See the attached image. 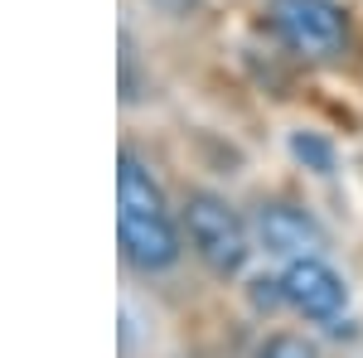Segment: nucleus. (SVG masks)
Segmentation results:
<instances>
[{"mask_svg": "<svg viewBox=\"0 0 363 358\" xmlns=\"http://www.w3.org/2000/svg\"><path fill=\"white\" fill-rule=\"evenodd\" d=\"M272 25L306 58H339L349 44V20L335 0H272Z\"/></svg>", "mask_w": 363, "mask_h": 358, "instance_id": "3", "label": "nucleus"}, {"mask_svg": "<svg viewBox=\"0 0 363 358\" xmlns=\"http://www.w3.org/2000/svg\"><path fill=\"white\" fill-rule=\"evenodd\" d=\"M179 228H184L194 257L213 276H238L242 267H247V257H252L247 228H242V218L228 208V198H218V194H208V189H194L189 198H184Z\"/></svg>", "mask_w": 363, "mask_h": 358, "instance_id": "2", "label": "nucleus"}, {"mask_svg": "<svg viewBox=\"0 0 363 358\" xmlns=\"http://www.w3.org/2000/svg\"><path fill=\"white\" fill-rule=\"evenodd\" d=\"M116 233H121L126 262L145 276L169 272L184 252V233L169 218L165 189L136 150H121L116 160Z\"/></svg>", "mask_w": 363, "mask_h": 358, "instance_id": "1", "label": "nucleus"}, {"mask_svg": "<svg viewBox=\"0 0 363 358\" xmlns=\"http://www.w3.org/2000/svg\"><path fill=\"white\" fill-rule=\"evenodd\" d=\"M291 155L306 169H315V174H330V169H335V145L325 136H315V131H296V136H291Z\"/></svg>", "mask_w": 363, "mask_h": 358, "instance_id": "6", "label": "nucleus"}, {"mask_svg": "<svg viewBox=\"0 0 363 358\" xmlns=\"http://www.w3.org/2000/svg\"><path fill=\"white\" fill-rule=\"evenodd\" d=\"M257 242L272 252V257H315V252L325 247V233H320V223L310 218L306 208H296V203H257Z\"/></svg>", "mask_w": 363, "mask_h": 358, "instance_id": "5", "label": "nucleus"}, {"mask_svg": "<svg viewBox=\"0 0 363 358\" xmlns=\"http://www.w3.org/2000/svg\"><path fill=\"white\" fill-rule=\"evenodd\" d=\"M281 291H286V305L306 320H339V310L349 305V286L344 276L320 262V257H291V267L281 272Z\"/></svg>", "mask_w": 363, "mask_h": 358, "instance_id": "4", "label": "nucleus"}, {"mask_svg": "<svg viewBox=\"0 0 363 358\" xmlns=\"http://www.w3.org/2000/svg\"><path fill=\"white\" fill-rule=\"evenodd\" d=\"M252 305H257V310H277L281 301H286V291H281V281H267V276H262V281H252Z\"/></svg>", "mask_w": 363, "mask_h": 358, "instance_id": "8", "label": "nucleus"}, {"mask_svg": "<svg viewBox=\"0 0 363 358\" xmlns=\"http://www.w3.org/2000/svg\"><path fill=\"white\" fill-rule=\"evenodd\" d=\"M257 358H325V354L310 344L306 334H272V339L257 349Z\"/></svg>", "mask_w": 363, "mask_h": 358, "instance_id": "7", "label": "nucleus"}]
</instances>
